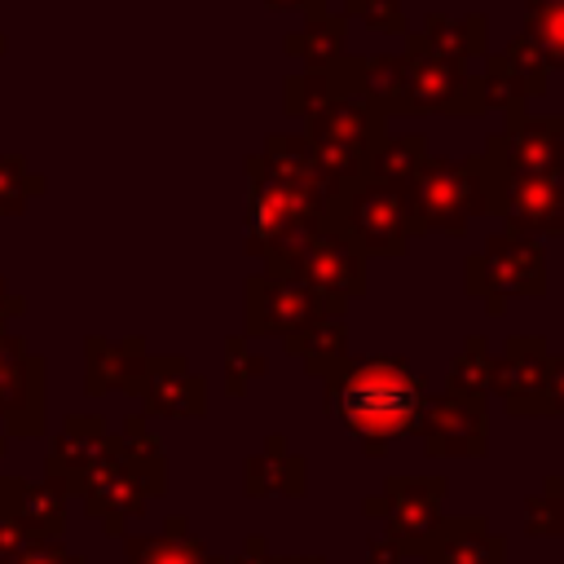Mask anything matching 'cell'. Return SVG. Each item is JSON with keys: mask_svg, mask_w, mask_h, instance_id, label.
<instances>
[{"mask_svg": "<svg viewBox=\"0 0 564 564\" xmlns=\"http://www.w3.org/2000/svg\"><path fill=\"white\" fill-rule=\"evenodd\" d=\"M247 256H256L260 264L282 256L286 247H295L322 216H326V198L330 185L322 181L313 150L304 137L291 132H273L264 137L260 154H247Z\"/></svg>", "mask_w": 564, "mask_h": 564, "instance_id": "1", "label": "cell"}, {"mask_svg": "<svg viewBox=\"0 0 564 564\" xmlns=\"http://www.w3.org/2000/svg\"><path fill=\"white\" fill-rule=\"evenodd\" d=\"M322 410L339 419L344 432H352L370 458H379L388 441L410 432L427 401V375H419L401 352L344 357L322 375Z\"/></svg>", "mask_w": 564, "mask_h": 564, "instance_id": "2", "label": "cell"}, {"mask_svg": "<svg viewBox=\"0 0 564 564\" xmlns=\"http://www.w3.org/2000/svg\"><path fill=\"white\" fill-rule=\"evenodd\" d=\"M476 216H489V172L480 154L427 159L405 185V220L414 234H454L463 238Z\"/></svg>", "mask_w": 564, "mask_h": 564, "instance_id": "3", "label": "cell"}, {"mask_svg": "<svg viewBox=\"0 0 564 564\" xmlns=\"http://www.w3.org/2000/svg\"><path fill=\"white\" fill-rule=\"evenodd\" d=\"M463 291L485 300L494 317L507 313V295H546V251L542 238L502 216V229L489 234L480 251L463 260Z\"/></svg>", "mask_w": 564, "mask_h": 564, "instance_id": "4", "label": "cell"}, {"mask_svg": "<svg viewBox=\"0 0 564 564\" xmlns=\"http://www.w3.org/2000/svg\"><path fill=\"white\" fill-rule=\"evenodd\" d=\"M383 137H388V115L361 93L313 110L308 128H304L313 163H317V172H322V181L330 189L344 185V181L366 176V163H370V154H375V145Z\"/></svg>", "mask_w": 564, "mask_h": 564, "instance_id": "5", "label": "cell"}, {"mask_svg": "<svg viewBox=\"0 0 564 564\" xmlns=\"http://www.w3.org/2000/svg\"><path fill=\"white\" fill-rule=\"evenodd\" d=\"M269 278H291L308 291H317L322 300H330L339 313L366 295V256L326 220H317L295 247H286L282 256L264 260Z\"/></svg>", "mask_w": 564, "mask_h": 564, "instance_id": "6", "label": "cell"}, {"mask_svg": "<svg viewBox=\"0 0 564 564\" xmlns=\"http://www.w3.org/2000/svg\"><path fill=\"white\" fill-rule=\"evenodd\" d=\"M326 225H335L366 260L370 256H405L410 247V220H405V194L388 189L370 176L344 181L326 198Z\"/></svg>", "mask_w": 564, "mask_h": 564, "instance_id": "7", "label": "cell"}, {"mask_svg": "<svg viewBox=\"0 0 564 564\" xmlns=\"http://www.w3.org/2000/svg\"><path fill=\"white\" fill-rule=\"evenodd\" d=\"M388 115H485L480 84L463 62H445L419 48L397 53V93Z\"/></svg>", "mask_w": 564, "mask_h": 564, "instance_id": "8", "label": "cell"}, {"mask_svg": "<svg viewBox=\"0 0 564 564\" xmlns=\"http://www.w3.org/2000/svg\"><path fill=\"white\" fill-rule=\"evenodd\" d=\"M445 480L441 476H392L379 494L361 502L370 520H383V542L405 560L423 555L432 529L441 524V502H445Z\"/></svg>", "mask_w": 564, "mask_h": 564, "instance_id": "9", "label": "cell"}, {"mask_svg": "<svg viewBox=\"0 0 564 564\" xmlns=\"http://www.w3.org/2000/svg\"><path fill=\"white\" fill-rule=\"evenodd\" d=\"M494 172L511 185L520 176H546L564 167V115H524L507 110V123L485 137L480 150Z\"/></svg>", "mask_w": 564, "mask_h": 564, "instance_id": "10", "label": "cell"}, {"mask_svg": "<svg viewBox=\"0 0 564 564\" xmlns=\"http://www.w3.org/2000/svg\"><path fill=\"white\" fill-rule=\"evenodd\" d=\"M70 498H79L84 511H88L110 538H123V524H128L132 516H145V502H150L154 494H150V485L141 480V471L115 449V436H110L106 449H101V458L79 476V485H75Z\"/></svg>", "mask_w": 564, "mask_h": 564, "instance_id": "11", "label": "cell"}, {"mask_svg": "<svg viewBox=\"0 0 564 564\" xmlns=\"http://www.w3.org/2000/svg\"><path fill=\"white\" fill-rule=\"evenodd\" d=\"M326 313H339L330 300H322L317 291L291 282V278H269V273H251L242 282V322L247 335H291ZM344 317V313H339Z\"/></svg>", "mask_w": 564, "mask_h": 564, "instance_id": "12", "label": "cell"}, {"mask_svg": "<svg viewBox=\"0 0 564 564\" xmlns=\"http://www.w3.org/2000/svg\"><path fill=\"white\" fill-rule=\"evenodd\" d=\"M546 361H551V348L542 335H511L494 357V397L511 419H551Z\"/></svg>", "mask_w": 564, "mask_h": 564, "instance_id": "13", "label": "cell"}, {"mask_svg": "<svg viewBox=\"0 0 564 564\" xmlns=\"http://www.w3.org/2000/svg\"><path fill=\"white\" fill-rule=\"evenodd\" d=\"M432 458H480L489 449V419L480 401L467 397H427L410 427Z\"/></svg>", "mask_w": 564, "mask_h": 564, "instance_id": "14", "label": "cell"}, {"mask_svg": "<svg viewBox=\"0 0 564 564\" xmlns=\"http://www.w3.org/2000/svg\"><path fill=\"white\" fill-rule=\"evenodd\" d=\"M476 84H480L485 110H494V106L498 110H524L529 97L546 93L551 70H546L542 53L524 35H516L502 53H485V70L476 75Z\"/></svg>", "mask_w": 564, "mask_h": 564, "instance_id": "15", "label": "cell"}, {"mask_svg": "<svg viewBox=\"0 0 564 564\" xmlns=\"http://www.w3.org/2000/svg\"><path fill=\"white\" fill-rule=\"evenodd\" d=\"M141 414L145 419H203L207 414V379L189 370L181 352H150L141 379Z\"/></svg>", "mask_w": 564, "mask_h": 564, "instance_id": "16", "label": "cell"}, {"mask_svg": "<svg viewBox=\"0 0 564 564\" xmlns=\"http://www.w3.org/2000/svg\"><path fill=\"white\" fill-rule=\"evenodd\" d=\"M0 423L18 441L48 432V361L40 352H26L0 375Z\"/></svg>", "mask_w": 564, "mask_h": 564, "instance_id": "17", "label": "cell"}, {"mask_svg": "<svg viewBox=\"0 0 564 564\" xmlns=\"http://www.w3.org/2000/svg\"><path fill=\"white\" fill-rule=\"evenodd\" d=\"M145 361H150V348L141 335H128V339L88 335L84 339V392L88 397H106V392L137 397L145 379Z\"/></svg>", "mask_w": 564, "mask_h": 564, "instance_id": "18", "label": "cell"}, {"mask_svg": "<svg viewBox=\"0 0 564 564\" xmlns=\"http://www.w3.org/2000/svg\"><path fill=\"white\" fill-rule=\"evenodd\" d=\"M110 432H106V419L101 414H66L62 419V432L48 441V454H44V480L57 485L66 498L75 494L79 476L101 458Z\"/></svg>", "mask_w": 564, "mask_h": 564, "instance_id": "19", "label": "cell"}, {"mask_svg": "<svg viewBox=\"0 0 564 564\" xmlns=\"http://www.w3.org/2000/svg\"><path fill=\"white\" fill-rule=\"evenodd\" d=\"M419 560L423 564H507V538L494 533L485 516H441Z\"/></svg>", "mask_w": 564, "mask_h": 564, "instance_id": "20", "label": "cell"}, {"mask_svg": "<svg viewBox=\"0 0 564 564\" xmlns=\"http://www.w3.org/2000/svg\"><path fill=\"white\" fill-rule=\"evenodd\" d=\"M361 62H366V57H339V62L304 66V70L286 75V84H282V106H286V115H291V119H308L313 110L361 93Z\"/></svg>", "mask_w": 564, "mask_h": 564, "instance_id": "21", "label": "cell"}, {"mask_svg": "<svg viewBox=\"0 0 564 564\" xmlns=\"http://www.w3.org/2000/svg\"><path fill=\"white\" fill-rule=\"evenodd\" d=\"M66 507H70V498L48 480L0 476V511H9L31 538H62L66 533Z\"/></svg>", "mask_w": 564, "mask_h": 564, "instance_id": "22", "label": "cell"}, {"mask_svg": "<svg viewBox=\"0 0 564 564\" xmlns=\"http://www.w3.org/2000/svg\"><path fill=\"white\" fill-rule=\"evenodd\" d=\"M242 489L247 498H304L308 489V463L286 445V436H264V449L242 463Z\"/></svg>", "mask_w": 564, "mask_h": 564, "instance_id": "23", "label": "cell"}, {"mask_svg": "<svg viewBox=\"0 0 564 564\" xmlns=\"http://www.w3.org/2000/svg\"><path fill=\"white\" fill-rule=\"evenodd\" d=\"M489 26L480 13H463V18H449V13H427L423 31H410L405 35V48H419V53H432V57H445V62H476L489 53Z\"/></svg>", "mask_w": 564, "mask_h": 564, "instance_id": "24", "label": "cell"}, {"mask_svg": "<svg viewBox=\"0 0 564 564\" xmlns=\"http://www.w3.org/2000/svg\"><path fill=\"white\" fill-rule=\"evenodd\" d=\"M507 216L529 234L564 238V167L546 176H520L507 185Z\"/></svg>", "mask_w": 564, "mask_h": 564, "instance_id": "25", "label": "cell"}, {"mask_svg": "<svg viewBox=\"0 0 564 564\" xmlns=\"http://www.w3.org/2000/svg\"><path fill=\"white\" fill-rule=\"evenodd\" d=\"M123 564H225L220 555L207 551L203 538L189 533L185 516H167L163 533H123Z\"/></svg>", "mask_w": 564, "mask_h": 564, "instance_id": "26", "label": "cell"}, {"mask_svg": "<svg viewBox=\"0 0 564 564\" xmlns=\"http://www.w3.org/2000/svg\"><path fill=\"white\" fill-rule=\"evenodd\" d=\"M282 348H286V357L304 361V370H308L313 379H322L335 361L348 357V326H344L339 313H326V317H317V322L291 330V335L282 339Z\"/></svg>", "mask_w": 564, "mask_h": 564, "instance_id": "27", "label": "cell"}, {"mask_svg": "<svg viewBox=\"0 0 564 564\" xmlns=\"http://www.w3.org/2000/svg\"><path fill=\"white\" fill-rule=\"evenodd\" d=\"M427 163V137L423 132H397V137H383L366 163V176L388 185V189H401L419 176V167Z\"/></svg>", "mask_w": 564, "mask_h": 564, "instance_id": "28", "label": "cell"}, {"mask_svg": "<svg viewBox=\"0 0 564 564\" xmlns=\"http://www.w3.org/2000/svg\"><path fill=\"white\" fill-rule=\"evenodd\" d=\"M344 44H348V18L317 13V18H304V26L282 40V53L295 57V62H304V66H326V62L348 57Z\"/></svg>", "mask_w": 564, "mask_h": 564, "instance_id": "29", "label": "cell"}, {"mask_svg": "<svg viewBox=\"0 0 564 564\" xmlns=\"http://www.w3.org/2000/svg\"><path fill=\"white\" fill-rule=\"evenodd\" d=\"M115 449L141 471V480L150 485L154 498L167 494V454H163V441L145 427V414H128L123 419V432L115 436Z\"/></svg>", "mask_w": 564, "mask_h": 564, "instance_id": "30", "label": "cell"}, {"mask_svg": "<svg viewBox=\"0 0 564 564\" xmlns=\"http://www.w3.org/2000/svg\"><path fill=\"white\" fill-rule=\"evenodd\" d=\"M449 397H467V401H485L494 392V352L480 335H471L463 344V352L449 361V379H445Z\"/></svg>", "mask_w": 564, "mask_h": 564, "instance_id": "31", "label": "cell"}, {"mask_svg": "<svg viewBox=\"0 0 564 564\" xmlns=\"http://www.w3.org/2000/svg\"><path fill=\"white\" fill-rule=\"evenodd\" d=\"M546 62V70H564V0H524L520 31Z\"/></svg>", "mask_w": 564, "mask_h": 564, "instance_id": "32", "label": "cell"}, {"mask_svg": "<svg viewBox=\"0 0 564 564\" xmlns=\"http://www.w3.org/2000/svg\"><path fill=\"white\" fill-rule=\"evenodd\" d=\"M44 189H48V181L40 172H31L22 154H0V216H18Z\"/></svg>", "mask_w": 564, "mask_h": 564, "instance_id": "33", "label": "cell"}, {"mask_svg": "<svg viewBox=\"0 0 564 564\" xmlns=\"http://www.w3.org/2000/svg\"><path fill=\"white\" fill-rule=\"evenodd\" d=\"M524 533L533 538H564V494L555 485V476L524 498Z\"/></svg>", "mask_w": 564, "mask_h": 564, "instance_id": "34", "label": "cell"}, {"mask_svg": "<svg viewBox=\"0 0 564 564\" xmlns=\"http://www.w3.org/2000/svg\"><path fill=\"white\" fill-rule=\"evenodd\" d=\"M264 370H269V361L260 352H251L242 335H229L225 339V392L229 397H242L247 392V379H260Z\"/></svg>", "mask_w": 564, "mask_h": 564, "instance_id": "35", "label": "cell"}, {"mask_svg": "<svg viewBox=\"0 0 564 564\" xmlns=\"http://www.w3.org/2000/svg\"><path fill=\"white\" fill-rule=\"evenodd\" d=\"M339 18H361L379 35H410L405 31V9L401 0H344Z\"/></svg>", "mask_w": 564, "mask_h": 564, "instance_id": "36", "label": "cell"}, {"mask_svg": "<svg viewBox=\"0 0 564 564\" xmlns=\"http://www.w3.org/2000/svg\"><path fill=\"white\" fill-rule=\"evenodd\" d=\"M9 564H84L79 555H70L66 546H62V538H35L22 555H13Z\"/></svg>", "mask_w": 564, "mask_h": 564, "instance_id": "37", "label": "cell"}, {"mask_svg": "<svg viewBox=\"0 0 564 564\" xmlns=\"http://www.w3.org/2000/svg\"><path fill=\"white\" fill-rule=\"evenodd\" d=\"M31 542H35V538H31V533H26L9 511H0V564H9L13 555H22Z\"/></svg>", "mask_w": 564, "mask_h": 564, "instance_id": "38", "label": "cell"}, {"mask_svg": "<svg viewBox=\"0 0 564 564\" xmlns=\"http://www.w3.org/2000/svg\"><path fill=\"white\" fill-rule=\"evenodd\" d=\"M546 405H551V414L564 419V352H551V361H546Z\"/></svg>", "mask_w": 564, "mask_h": 564, "instance_id": "39", "label": "cell"}, {"mask_svg": "<svg viewBox=\"0 0 564 564\" xmlns=\"http://www.w3.org/2000/svg\"><path fill=\"white\" fill-rule=\"evenodd\" d=\"M225 564H273V551H269V542H264L260 533H251V538L242 542V551L229 555Z\"/></svg>", "mask_w": 564, "mask_h": 564, "instance_id": "40", "label": "cell"}, {"mask_svg": "<svg viewBox=\"0 0 564 564\" xmlns=\"http://www.w3.org/2000/svg\"><path fill=\"white\" fill-rule=\"evenodd\" d=\"M26 352H31V348H26V339H22V335H13V330L4 326V330H0V375H4L9 366H18Z\"/></svg>", "mask_w": 564, "mask_h": 564, "instance_id": "41", "label": "cell"}, {"mask_svg": "<svg viewBox=\"0 0 564 564\" xmlns=\"http://www.w3.org/2000/svg\"><path fill=\"white\" fill-rule=\"evenodd\" d=\"M22 313H26V295H13V291H9V282L0 278V330H4V326H13Z\"/></svg>", "mask_w": 564, "mask_h": 564, "instance_id": "42", "label": "cell"}, {"mask_svg": "<svg viewBox=\"0 0 564 564\" xmlns=\"http://www.w3.org/2000/svg\"><path fill=\"white\" fill-rule=\"evenodd\" d=\"M269 9H282V13H304V18H317L326 13V0H264Z\"/></svg>", "mask_w": 564, "mask_h": 564, "instance_id": "43", "label": "cell"}, {"mask_svg": "<svg viewBox=\"0 0 564 564\" xmlns=\"http://www.w3.org/2000/svg\"><path fill=\"white\" fill-rule=\"evenodd\" d=\"M366 564H401V555H397L383 538H370V555H366Z\"/></svg>", "mask_w": 564, "mask_h": 564, "instance_id": "44", "label": "cell"}, {"mask_svg": "<svg viewBox=\"0 0 564 564\" xmlns=\"http://www.w3.org/2000/svg\"><path fill=\"white\" fill-rule=\"evenodd\" d=\"M273 564H326L322 555H273Z\"/></svg>", "mask_w": 564, "mask_h": 564, "instance_id": "45", "label": "cell"}, {"mask_svg": "<svg viewBox=\"0 0 564 564\" xmlns=\"http://www.w3.org/2000/svg\"><path fill=\"white\" fill-rule=\"evenodd\" d=\"M4 449H9V436H0V467H4ZM4 476V471H0Z\"/></svg>", "mask_w": 564, "mask_h": 564, "instance_id": "46", "label": "cell"}, {"mask_svg": "<svg viewBox=\"0 0 564 564\" xmlns=\"http://www.w3.org/2000/svg\"><path fill=\"white\" fill-rule=\"evenodd\" d=\"M555 485H560V494H564V471H560V476H555Z\"/></svg>", "mask_w": 564, "mask_h": 564, "instance_id": "47", "label": "cell"}, {"mask_svg": "<svg viewBox=\"0 0 564 564\" xmlns=\"http://www.w3.org/2000/svg\"><path fill=\"white\" fill-rule=\"evenodd\" d=\"M4 48H9V40H4V35H0V53H4Z\"/></svg>", "mask_w": 564, "mask_h": 564, "instance_id": "48", "label": "cell"}]
</instances>
